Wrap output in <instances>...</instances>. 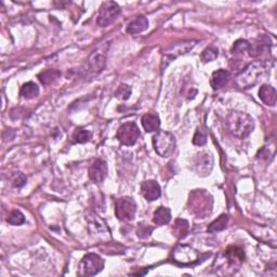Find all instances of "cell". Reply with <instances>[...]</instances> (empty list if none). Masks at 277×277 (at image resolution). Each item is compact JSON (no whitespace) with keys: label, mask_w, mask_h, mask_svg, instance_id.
I'll use <instances>...</instances> for the list:
<instances>
[{"label":"cell","mask_w":277,"mask_h":277,"mask_svg":"<svg viewBox=\"0 0 277 277\" xmlns=\"http://www.w3.org/2000/svg\"><path fill=\"white\" fill-rule=\"evenodd\" d=\"M268 64L266 61H257L248 64L240 73L235 77V83L240 89H248L254 87L268 73Z\"/></svg>","instance_id":"7a4b0ae2"},{"label":"cell","mask_w":277,"mask_h":277,"mask_svg":"<svg viewBox=\"0 0 277 277\" xmlns=\"http://www.w3.org/2000/svg\"><path fill=\"white\" fill-rule=\"evenodd\" d=\"M141 193L146 201L154 202L158 200L161 195L160 185L155 180H147V181H144L142 183Z\"/></svg>","instance_id":"4fadbf2b"},{"label":"cell","mask_w":277,"mask_h":277,"mask_svg":"<svg viewBox=\"0 0 277 277\" xmlns=\"http://www.w3.org/2000/svg\"><path fill=\"white\" fill-rule=\"evenodd\" d=\"M230 78V73L225 69H218L213 71L211 77V86L214 90L220 89L223 87L225 83L228 81Z\"/></svg>","instance_id":"44dd1931"},{"label":"cell","mask_w":277,"mask_h":277,"mask_svg":"<svg viewBox=\"0 0 277 277\" xmlns=\"http://www.w3.org/2000/svg\"><path fill=\"white\" fill-rule=\"evenodd\" d=\"M148 27V20L146 16L138 15L135 20H132L129 24L126 31L130 35H137L145 31Z\"/></svg>","instance_id":"2e32d148"},{"label":"cell","mask_w":277,"mask_h":277,"mask_svg":"<svg viewBox=\"0 0 277 277\" xmlns=\"http://www.w3.org/2000/svg\"><path fill=\"white\" fill-rule=\"evenodd\" d=\"M171 220V211L169 208L167 207H158L155 210L154 216H153V222L158 226L168 224Z\"/></svg>","instance_id":"d6986e66"},{"label":"cell","mask_w":277,"mask_h":277,"mask_svg":"<svg viewBox=\"0 0 277 277\" xmlns=\"http://www.w3.org/2000/svg\"><path fill=\"white\" fill-rule=\"evenodd\" d=\"M172 257L173 261L180 264V266H190V264L197 261L198 254L196 250L191 248L190 246L179 245L173 249Z\"/></svg>","instance_id":"30bf717a"},{"label":"cell","mask_w":277,"mask_h":277,"mask_svg":"<svg viewBox=\"0 0 277 277\" xmlns=\"http://www.w3.org/2000/svg\"><path fill=\"white\" fill-rule=\"evenodd\" d=\"M108 45H101L91 53L88 60V69L93 74H99L104 69Z\"/></svg>","instance_id":"8fae6325"},{"label":"cell","mask_w":277,"mask_h":277,"mask_svg":"<svg viewBox=\"0 0 277 277\" xmlns=\"http://www.w3.org/2000/svg\"><path fill=\"white\" fill-rule=\"evenodd\" d=\"M104 260L96 254H88L79 263V275L94 276L104 269Z\"/></svg>","instance_id":"5b68a950"},{"label":"cell","mask_w":277,"mask_h":277,"mask_svg":"<svg viewBox=\"0 0 277 277\" xmlns=\"http://www.w3.org/2000/svg\"><path fill=\"white\" fill-rule=\"evenodd\" d=\"M228 132L235 138H245L248 137L255 128V122L250 115L243 112L233 111L225 119Z\"/></svg>","instance_id":"6da1fadb"},{"label":"cell","mask_w":277,"mask_h":277,"mask_svg":"<svg viewBox=\"0 0 277 277\" xmlns=\"http://www.w3.org/2000/svg\"><path fill=\"white\" fill-rule=\"evenodd\" d=\"M212 196L205 190H194L190 193L188 207L196 218H206L212 211Z\"/></svg>","instance_id":"3957f363"},{"label":"cell","mask_w":277,"mask_h":277,"mask_svg":"<svg viewBox=\"0 0 277 277\" xmlns=\"http://www.w3.org/2000/svg\"><path fill=\"white\" fill-rule=\"evenodd\" d=\"M92 135L91 132L83 128H77L73 134V140L75 143H87L90 141Z\"/></svg>","instance_id":"d4e9b609"},{"label":"cell","mask_w":277,"mask_h":277,"mask_svg":"<svg viewBox=\"0 0 277 277\" xmlns=\"http://www.w3.org/2000/svg\"><path fill=\"white\" fill-rule=\"evenodd\" d=\"M259 98L268 106H274L276 104L277 94L276 90L270 85H263L259 90Z\"/></svg>","instance_id":"e0dca14e"},{"label":"cell","mask_w":277,"mask_h":277,"mask_svg":"<svg viewBox=\"0 0 277 277\" xmlns=\"http://www.w3.org/2000/svg\"><path fill=\"white\" fill-rule=\"evenodd\" d=\"M224 257L226 258V260L231 267H238L244 262L245 254L242 248L236 246H232L228 247L224 251Z\"/></svg>","instance_id":"9a60e30c"},{"label":"cell","mask_w":277,"mask_h":277,"mask_svg":"<svg viewBox=\"0 0 277 277\" xmlns=\"http://www.w3.org/2000/svg\"><path fill=\"white\" fill-rule=\"evenodd\" d=\"M120 13L119 5L115 1H105L101 4L98 15V25L101 27H106Z\"/></svg>","instance_id":"ba28073f"},{"label":"cell","mask_w":277,"mask_h":277,"mask_svg":"<svg viewBox=\"0 0 277 277\" xmlns=\"http://www.w3.org/2000/svg\"><path fill=\"white\" fill-rule=\"evenodd\" d=\"M39 94V88L33 81L24 83L20 90V95L23 99H34Z\"/></svg>","instance_id":"7402d4cb"},{"label":"cell","mask_w":277,"mask_h":277,"mask_svg":"<svg viewBox=\"0 0 277 277\" xmlns=\"http://www.w3.org/2000/svg\"><path fill=\"white\" fill-rule=\"evenodd\" d=\"M142 126L146 132H158L160 128V120L156 114H145L142 117Z\"/></svg>","instance_id":"ac0fdd59"},{"label":"cell","mask_w":277,"mask_h":277,"mask_svg":"<svg viewBox=\"0 0 277 277\" xmlns=\"http://www.w3.org/2000/svg\"><path fill=\"white\" fill-rule=\"evenodd\" d=\"M108 168L107 164L103 159H95L89 167V177L95 183L103 182L107 177Z\"/></svg>","instance_id":"7c38bea8"},{"label":"cell","mask_w":277,"mask_h":277,"mask_svg":"<svg viewBox=\"0 0 277 277\" xmlns=\"http://www.w3.org/2000/svg\"><path fill=\"white\" fill-rule=\"evenodd\" d=\"M152 231H153V228L141 224L138 228V236L141 238H145V237L149 236V234L152 233Z\"/></svg>","instance_id":"1f68e13d"},{"label":"cell","mask_w":277,"mask_h":277,"mask_svg":"<svg viewBox=\"0 0 277 277\" xmlns=\"http://www.w3.org/2000/svg\"><path fill=\"white\" fill-rule=\"evenodd\" d=\"M153 145L161 157H169L176 149V138L171 132L158 131L153 138Z\"/></svg>","instance_id":"277c9868"},{"label":"cell","mask_w":277,"mask_h":277,"mask_svg":"<svg viewBox=\"0 0 277 277\" xmlns=\"http://www.w3.org/2000/svg\"><path fill=\"white\" fill-rule=\"evenodd\" d=\"M207 143L206 134L202 129H197L194 137H193V144L197 146H203Z\"/></svg>","instance_id":"f546056e"},{"label":"cell","mask_w":277,"mask_h":277,"mask_svg":"<svg viewBox=\"0 0 277 277\" xmlns=\"http://www.w3.org/2000/svg\"><path fill=\"white\" fill-rule=\"evenodd\" d=\"M213 159L212 156L208 153H201L197 155L195 160L196 172L200 176H207L212 169Z\"/></svg>","instance_id":"5bb4252c"},{"label":"cell","mask_w":277,"mask_h":277,"mask_svg":"<svg viewBox=\"0 0 277 277\" xmlns=\"http://www.w3.org/2000/svg\"><path fill=\"white\" fill-rule=\"evenodd\" d=\"M196 41L195 40H185V41H181V43H176L171 45L170 47H168L167 49L162 52V61H166L168 65V63L171 62L172 60L177 59L178 57L182 56V54H185L190 52L193 48L195 47Z\"/></svg>","instance_id":"9c48e42d"},{"label":"cell","mask_w":277,"mask_h":277,"mask_svg":"<svg viewBox=\"0 0 277 277\" xmlns=\"http://www.w3.org/2000/svg\"><path fill=\"white\" fill-rule=\"evenodd\" d=\"M12 184H13L14 188H22L23 185L26 184V178L24 177L22 173L17 172L13 180H12Z\"/></svg>","instance_id":"4dcf8cb0"},{"label":"cell","mask_w":277,"mask_h":277,"mask_svg":"<svg viewBox=\"0 0 277 277\" xmlns=\"http://www.w3.org/2000/svg\"><path fill=\"white\" fill-rule=\"evenodd\" d=\"M227 222H228V215L221 214L218 219H215L213 222L210 223L207 231L209 233H216V232L223 231L227 226Z\"/></svg>","instance_id":"cb8c5ba5"},{"label":"cell","mask_w":277,"mask_h":277,"mask_svg":"<svg viewBox=\"0 0 277 277\" xmlns=\"http://www.w3.org/2000/svg\"><path fill=\"white\" fill-rule=\"evenodd\" d=\"M60 76H61V71L58 69H46L44 71H41V73L38 75V78L43 85L47 86L56 81Z\"/></svg>","instance_id":"603a6c76"},{"label":"cell","mask_w":277,"mask_h":277,"mask_svg":"<svg viewBox=\"0 0 277 277\" xmlns=\"http://www.w3.org/2000/svg\"><path fill=\"white\" fill-rule=\"evenodd\" d=\"M140 135V129H138L136 123H126L118 128L116 138L123 145L132 146L137 143Z\"/></svg>","instance_id":"8992f818"},{"label":"cell","mask_w":277,"mask_h":277,"mask_svg":"<svg viewBox=\"0 0 277 277\" xmlns=\"http://www.w3.org/2000/svg\"><path fill=\"white\" fill-rule=\"evenodd\" d=\"M137 212V204L131 197H122L115 203L116 216L122 221H132Z\"/></svg>","instance_id":"52a82bcc"},{"label":"cell","mask_w":277,"mask_h":277,"mask_svg":"<svg viewBox=\"0 0 277 277\" xmlns=\"http://www.w3.org/2000/svg\"><path fill=\"white\" fill-rule=\"evenodd\" d=\"M131 95V88L128 85L122 83L115 92V96L119 100H128Z\"/></svg>","instance_id":"f1b7e54d"},{"label":"cell","mask_w":277,"mask_h":277,"mask_svg":"<svg viewBox=\"0 0 277 277\" xmlns=\"http://www.w3.org/2000/svg\"><path fill=\"white\" fill-rule=\"evenodd\" d=\"M249 48H250V44L248 41L245 39H238L237 41H235V44L232 48V53L234 54L244 53L246 51H249Z\"/></svg>","instance_id":"83f0119b"},{"label":"cell","mask_w":277,"mask_h":277,"mask_svg":"<svg viewBox=\"0 0 277 277\" xmlns=\"http://www.w3.org/2000/svg\"><path fill=\"white\" fill-rule=\"evenodd\" d=\"M218 56H219L218 49L212 46H210L202 52L201 58L204 62H211V61H213V60L218 58Z\"/></svg>","instance_id":"4316f807"},{"label":"cell","mask_w":277,"mask_h":277,"mask_svg":"<svg viewBox=\"0 0 277 277\" xmlns=\"http://www.w3.org/2000/svg\"><path fill=\"white\" fill-rule=\"evenodd\" d=\"M7 221L11 225L19 226L22 225L23 223H25V216H24V214L20 211V210H13V211H11L10 214L8 215Z\"/></svg>","instance_id":"484cf974"},{"label":"cell","mask_w":277,"mask_h":277,"mask_svg":"<svg viewBox=\"0 0 277 277\" xmlns=\"http://www.w3.org/2000/svg\"><path fill=\"white\" fill-rule=\"evenodd\" d=\"M190 231L189 222L184 219H177L174 221V224L172 226V234L178 239H183L186 237Z\"/></svg>","instance_id":"ffe728a7"}]
</instances>
